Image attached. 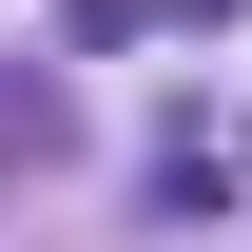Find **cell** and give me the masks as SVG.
I'll return each mask as SVG.
<instances>
[{
  "instance_id": "cell-1",
  "label": "cell",
  "mask_w": 252,
  "mask_h": 252,
  "mask_svg": "<svg viewBox=\"0 0 252 252\" xmlns=\"http://www.w3.org/2000/svg\"><path fill=\"white\" fill-rule=\"evenodd\" d=\"M39 136H59V97H20V78H0V156H39Z\"/></svg>"
},
{
  "instance_id": "cell-2",
  "label": "cell",
  "mask_w": 252,
  "mask_h": 252,
  "mask_svg": "<svg viewBox=\"0 0 252 252\" xmlns=\"http://www.w3.org/2000/svg\"><path fill=\"white\" fill-rule=\"evenodd\" d=\"M175 20H233V0H175Z\"/></svg>"
}]
</instances>
